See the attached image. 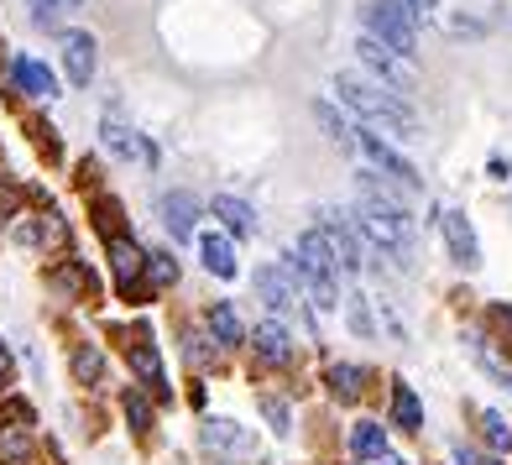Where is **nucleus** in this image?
<instances>
[{
    "label": "nucleus",
    "mask_w": 512,
    "mask_h": 465,
    "mask_svg": "<svg viewBox=\"0 0 512 465\" xmlns=\"http://www.w3.org/2000/svg\"><path fill=\"white\" fill-rule=\"evenodd\" d=\"M314 121L324 126V136H330V142H335L340 152H356V147H361V131H356L351 121H345V115H340L330 100H319V105H314Z\"/></svg>",
    "instance_id": "obj_15"
},
{
    "label": "nucleus",
    "mask_w": 512,
    "mask_h": 465,
    "mask_svg": "<svg viewBox=\"0 0 512 465\" xmlns=\"http://www.w3.org/2000/svg\"><path fill=\"white\" fill-rule=\"evenodd\" d=\"M319 230H324V241H330L340 272H361V251H366V246H361V230L345 225L340 209H319Z\"/></svg>",
    "instance_id": "obj_7"
},
{
    "label": "nucleus",
    "mask_w": 512,
    "mask_h": 465,
    "mask_svg": "<svg viewBox=\"0 0 512 465\" xmlns=\"http://www.w3.org/2000/svg\"><path fill=\"white\" fill-rule=\"evenodd\" d=\"M356 53H361V63H366V74L371 79H382L387 89H398V95H403V89H413V68H408V58L403 53H392L387 48V42H377V37H356Z\"/></svg>",
    "instance_id": "obj_5"
},
{
    "label": "nucleus",
    "mask_w": 512,
    "mask_h": 465,
    "mask_svg": "<svg viewBox=\"0 0 512 465\" xmlns=\"http://www.w3.org/2000/svg\"><path fill=\"white\" fill-rule=\"evenodd\" d=\"M361 152L371 157V168H382V173H387L392 183H403L408 194H418V189H424V178L413 173V162H408V157H403L398 147H387L377 131H361Z\"/></svg>",
    "instance_id": "obj_6"
},
{
    "label": "nucleus",
    "mask_w": 512,
    "mask_h": 465,
    "mask_svg": "<svg viewBox=\"0 0 512 465\" xmlns=\"http://www.w3.org/2000/svg\"><path fill=\"white\" fill-rule=\"evenodd\" d=\"M481 434H486V445H492L497 455H507V450H512V429L502 424L497 413H486V418H481Z\"/></svg>",
    "instance_id": "obj_26"
},
{
    "label": "nucleus",
    "mask_w": 512,
    "mask_h": 465,
    "mask_svg": "<svg viewBox=\"0 0 512 465\" xmlns=\"http://www.w3.org/2000/svg\"><path fill=\"white\" fill-rule=\"evenodd\" d=\"M215 220L230 230V236H256V209L236 194H215Z\"/></svg>",
    "instance_id": "obj_14"
},
{
    "label": "nucleus",
    "mask_w": 512,
    "mask_h": 465,
    "mask_svg": "<svg viewBox=\"0 0 512 465\" xmlns=\"http://www.w3.org/2000/svg\"><path fill=\"white\" fill-rule=\"evenodd\" d=\"M366 32L377 42H387L392 53H403V58L418 53V27H413L408 0H366Z\"/></svg>",
    "instance_id": "obj_4"
},
{
    "label": "nucleus",
    "mask_w": 512,
    "mask_h": 465,
    "mask_svg": "<svg viewBox=\"0 0 512 465\" xmlns=\"http://www.w3.org/2000/svg\"><path fill=\"white\" fill-rule=\"evenodd\" d=\"M356 230L366 236V251L387 257L392 267H408L413 251H418V236H413V220L403 199L387 189L377 173H356Z\"/></svg>",
    "instance_id": "obj_1"
},
{
    "label": "nucleus",
    "mask_w": 512,
    "mask_h": 465,
    "mask_svg": "<svg viewBox=\"0 0 512 465\" xmlns=\"http://www.w3.org/2000/svg\"><path fill=\"white\" fill-rule=\"evenodd\" d=\"M126 413H131V424H136V429H147V424H152V408H147L142 392H126Z\"/></svg>",
    "instance_id": "obj_30"
},
{
    "label": "nucleus",
    "mask_w": 512,
    "mask_h": 465,
    "mask_svg": "<svg viewBox=\"0 0 512 465\" xmlns=\"http://www.w3.org/2000/svg\"><path fill=\"white\" fill-rule=\"evenodd\" d=\"M79 6H84V0H68V11H79Z\"/></svg>",
    "instance_id": "obj_38"
},
{
    "label": "nucleus",
    "mask_w": 512,
    "mask_h": 465,
    "mask_svg": "<svg viewBox=\"0 0 512 465\" xmlns=\"http://www.w3.org/2000/svg\"><path fill=\"white\" fill-rule=\"evenodd\" d=\"M0 460H27V434H6V439H0Z\"/></svg>",
    "instance_id": "obj_32"
},
{
    "label": "nucleus",
    "mask_w": 512,
    "mask_h": 465,
    "mask_svg": "<svg viewBox=\"0 0 512 465\" xmlns=\"http://www.w3.org/2000/svg\"><path fill=\"white\" fill-rule=\"evenodd\" d=\"M27 6H32V27H58L68 0H27Z\"/></svg>",
    "instance_id": "obj_27"
},
{
    "label": "nucleus",
    "mask_w": 512,
    "mask_h": 465,
    "mask_svg": "<svg viewBox=\"0 0 512 465\" xmlns=\"http://www.w3.org/2000/svg\"><path fill=\"white\" fill-rule=\"evenodd\" d=\"M11 377V356H6V345H0V382Z\"/></svg>",
    "instance_id": "obj_35"
},
{
    "label": "nucleus",
    "mask_w": 512,
    "mask_h": 465,
    "mask_svg": "<svg viewBox=\"0 0 512 465\" xmlns=\"http://www.w3.org/2000/svg\"><path fill=\"white\" fill-rule=\"evenodd\" d=\"M110 262H115V277H121V283L131 288V277L147 267V251H136L131 241H110Z\"/></svg>",
    "instance_id": "obj_22"
},
{
    "label": "nucleus",
    "mask_w": 512,
    "mask_h": 465,
    "mask_svg": "<svg viewBox=\"0 0 512 465\" xmlns=\"http://www.w3.org/2000/svg\"><path fill=\"white\" fill-rule=\"evenodd\" d=\"M147 267H152V283H157V288L178 283V262H173V257H162V251H157V257H147Z\"/></svg>",
    "instance_id": "obj_29"
},
{
    "label": "nucleus",
    "mask_w": 512,
    "mask_h": 465,
    "mask_svg": "<svg viewBox=\"0 0 512 465\" xmlns=\"http://www.w3.org/2000/svg\"><path fill=\"white\" fill-rule=\"evenodd\" d=\"M204 445L209 450H251V434H241L236 424H230V418H209V424H204Z\"/></svg>",
    "instance_id": "obj_18"
},
{
    "label": "nucleus",
    "mask_w": 512,
    "mask_h": 465,
    "mask_svg": "<svg viewBox=\"0 0 512 465\" xmlns=\"http://www.w3.org/2000/svg\"><path fill=\"white\" fill-rule=\"evenodd\" d=\"M251 345H256V356L272 361V366H288V361H293V340H288V330H283L277 319H262V324H256Z\"/></svg>",
    "instance_id": "obj_13"
},
{
    "label": "nucleus",
    "mask_w": 512,
    "mask_h": 465,
    "mask_svg": "<svg viewBox=\"0 0 512 465\" xmlns=\"http://www.w3.org/2000/svg\"><path fill=\"white\" fill-rule=\"evenodd\" d=\"M157 209H162V225H168L173 241H189L194 236V225H199V199L194 194H183V189L178 194H162Z\"/></svg>",
    "instance_id": "obj_11"
},
{
    "label": "nucleus",
    "mask_w": 512,
    "mask_h": 465,
    "mask_svg": "<svg viewBox=\"0 0 512 465\" xmlns=\"http://www.w3.org/2000/svg\"><path fill=\"white\" fill-rule=\"evenodd\" d=\"M16 84L27 89V95H37V100H53L58 95V79L37 58H16Z\"/></svg>",
    "instance_id": "obj_17"
},
{
    "label": "nucleus",
    "mask_w": 512,
    "mask_h": 465,
    "mask_svg": "<svg viewBox=\"0 0 512 465\" xmlns=\"http://www.w3.org/2000/svg\"><path fill=\"white\" fill-rule=\"evenodd\" d=\"M256 298H262L272 314H288V309L298 304L293 267H256Z\"/></svg>",
    "instance_id": "obj_9"
},
{
    "label": "nucleus",
    "mask_w": 512,
    "mask_h": 465,
    "mask_svg": "<svg viewBox=\"0 0 512 465\" xmlns=\"http://www.w3.org/2000/svg\"><path fill=\"white\" fill-rule=\"evenodd\" d=\"M183 351H189V361H199V366L209 361V345H204L199 335H189V345H183Z\"/></svg>",
    "instance_id": "obj_34"
},
{
    "label": "nucleus",
    "mask_w": 512,
    "mask_h": 465,
    "mask_svg": "<svg viewBox=\"0 0 512 465\" xmlns=\"http://www.w3.org/2000/svg\"><path fill=\"white\" fill-rule=\"evenodd\" d=\"M392 418H398L403 429H424V408H418L408 382H392Z\"/></svg>",
    "instance_id": "obj_20"
},
{
    "label": "nucleus",
    "mask_w": 512,
    "mask_h": 465,
    "mask_svg": "<svg viewBox=\"0 0 512 465\" xmlns=\"http://www.w3.org/2000/svg\"><path fill=\"white\" fill-rule=\"evenodd\" d=\"M131 366H136V377H142L147 387L162 392V361H157V345L152 340H136L131 345Z\"/></svg>",
    "instance_id": "obj_21"
},
{
    "label": "nucleus",
    "mask_w": 512,
    "mask_h": 465,
    "mask_svg": "<svg viewBox=\"0 0 512 465\" xmlns=\"http://www.w3.org/2000/svg\"><path fill=\"white\" fill-rule=\"evenodd\" d=\"M209 330L220 335V345H241V340H246V330H241V319H236V309H230L225 298H220L215 309H209Z\"/></svg>",
    "instance_id": "obj_23"
},
{
    "label": "nucleus",
    "mask_w": 512,
    "mask_h": 465,
    "mask_svg": "<svg viewBox=\"0 0 512 465\" xmlns=\"http://www.w3.org/2000/svg\"><path fill=\"white\" fill-rule=\"evenodd\" d=\"M288 267H293V277H304L314 309H335L340 304V277H335L340 262H335V251H330V241H324L319 225L298 236V251L288 257Z\"/></svg>",
    "instance_id": "obj_3"
},
{
    "label": "nucleus",
    "mask_w": 512,
    "mask_h": 465,
    "mask_svg": "<svg viewBox=\"0 0 512 465\" xmlns=\"http://www.w3.org/2000/svg\"><path fill=\"white\" fill-rule=\"evenodd\" d=\"M100 136H105V147H110L115 157H121V162H147V168L157 162V152L142 142V131H131V126H121V121H105V126H100Z\"/></svg>",
    "instance_id": "obj_12"
},
{
    "label": "nucleus",
    "mask_w": 512,
    "mask_h": 465,
    "mask_svg": "<svg viewBox=\"0 0 512 465\" xmlns=\"http://www.w3.org/2000/svg\"><path fill=\"white\" fill-rule=\"evenodd\" d=\"M439 236H445L450 257H455L465 272L481 267V241H476V230H471V220H465L460 209H439Z\"/></svg>",
    "instance_id": "obj_8"
},
{
    "label": "nucleus",
    "mask_w": 512,
    "mask_h": 465,
    "mask_svg": "<svg viewBox=\"0 0 512 465\" xmlns=\"http://www.w3.org/2000/svg\"><path fill=\"white\" fill-rule=\"evenodd\" d=\"M351 330L356 335H371V314H366V298L361 293H351Z\"/></svg>",
    "instance_id": "obj_31"
},
{
    "label": "nucleus",
    "mask_w": 512,
    "mask_h": 465,
    "mask_svg": "<svg viewBox=\"0 0 512 465\" xmlns=\"http://www.w3.org/2000/svg\"><path fill=\"white\" fill-rule=\"evenodd\" d=\"M63 63H68V79L84 89L89 79H95V68H100L95 37H89V32H68V37H63Z\"/></svg>",
    "instance_id": "obj_10"
},
{
    "label": "nucleus",
    "mask_w": 512,
    "mask_h": 465,
    "mask_svg": "<svg viewBox=\"0 0 512 465\" xmlns=\"http://www.w3.org/2000/svg\"><path fill=\"white\" fill-rule=\"evenodd\" d=\"M335 95H340V105H351L361 121H371V126H382V131H392V136H418V115H413V105L398 95V89H387L382 79H371V74H335Z\"/></svg>",
    "instance_id": "obj_2"
},
{
    "label": "nucleus",
    "mask_w": 512,
    "mask_h": 465,
    "mask_svg": "<svg viewBox=\"0 0 512 465\" xmlns=\"http://www.w3.org/2000/svg\"><path fill=\"white\" fill-rule=\"evenodd\" d=\"M351 455H356V460H382V455H387L382 424H356V429H351Z\"/></svg>",
    "instance_id": "obj_19"
},
{
    "label": "nucleus",
    "mask_w": 512,
    "mask_h": 465,
    "mask_svg": "<svg viewBox=\"0 0 512 465\" xmlns=\"http://www.w3.org/2000/svg\"><path fill=\"white\" fill-rule=\"evenodd\" d=\"M199 257L215 277H236V251H230V241L220 236V230H204L199 236Z\"/></svg>",
    "instance_id": "obj_16"
},
{
    "label": "nucleus",
    "mask_w": 512,
    "mask_h": 465,
    "mask_svg": "<svg viewBox=\"0 0 512 465\" xmlns=\"http://www.w3.org/2000/svg\"><path fill=\"white\" fill-rule=\"evenodd\" d=\"M53 283L68 288V293H95V277H89L84 267H68V272H53Z\"/></svg>",
    "instance_id": "obj_28"
},
{
    "label": "nucleus",
    "mask_w": 512,
    "mask_h": 465,
    "mask_svg": "<svg viewBox=\"0 0 512 465\" xmlns=\"http://www.w3.org/2000/svg\"><path fill=\"white\" fill-rule=\"evenodd\" d=\"M382 465H408V460H398V455H382Z\"/></svg>",
    "instance_id": "obj_37"
},
{
    "label": "nucleus",
    "mask_w": 512,
    "mask_h": 465,
    "mask_svg": "<svg viewBox=\"0 0 512 465\" xmlns=\"http://www.w3.org/2000/svg\"><path fill=\"white\" fill-rule=\"evenodd\" d=\"M100 371H105V356L95 351V345H79L74 351V377L79 382H100Z\"/></svg>",
    "instance_id": "obj_25"
},
{
    "label": "nucleus",
    "mask_w": 512,
    "mask_h": 465,
    "mask_svg": "<svg viewBox=\"0 0 512 465\" xmlns=\"http://www.w3.org/2000/svg\"><path fill=\"white\" fill-rule=\"evenodd\" d=\"M330 392H335L340 403H356V398H361V371L345 366V361H335V366H330Z\"/></svg>",
    "instance_id": "obj_24"
},
{
    "label": "nucleus",
    "mask_w": 512,
    "mask_h": 465,
    "mask_svg": "<svg viewBox=\"0 0 512 465\" xmlns=\"http://www.w3.org/2000/svg\"><path fill=\"white\" fill-rule=\"evenodd\" d=\"M262 413L272 418V429H277V434H288V403H277V398H262Z\"/></svg>",
    "instance_id": "obj_33"
},
{
    "label": "nucleus",
    "mask_w": 512,
    "mask_h": 465,
    "mask_svg": "<svg viewBox=\"0 0 512 465\" xmlns=\"http://www.w3.org/2000/svg\"><path fill=\"white\" fill-rule=\"evenodd\" d=\"M408 6H413V11H434V6H439V0H408Z\"/></svg>",
    "instance_id": "obj_36"
}]
</instances>
